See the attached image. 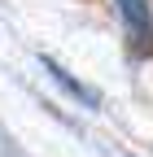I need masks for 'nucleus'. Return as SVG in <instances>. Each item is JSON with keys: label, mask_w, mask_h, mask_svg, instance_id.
<instances>
[{"label": "nucleus", "mask_w": 153, "mask_h": 157, "mask_svg": "<svg viewBox=\"0 0 153 157\" xmlns=\"http://www.w3.org/2000/svg\"><path fill=\"white\" fill-rule=\"evenodd\" d=\"M118 13H123L131 48H136L140 57L153 52V9H149V0H118Z\"/></svg>", "instance_id": "f257e3e1"}, {"label": "nucleus", "mask_w": 153, "mask_h": 157, "mask_svg": "<svg viewBox=\"0 0 153 157\" xmlns=\"http://www.w3.org/2000/svg\"><path fill=\"white\" fill-rule=\"evenodd\" d=\"M40 61H44V70H48V74L57 78V83H61V87H66V92L74 96V101H83L88 109H96V105H101V96H96V92H92V87H83V83H79V78H70V74H66L61 66H57V61H53V57H40Z\"/></svg>", "instance_id": "f03ea898"}]
</instances>
